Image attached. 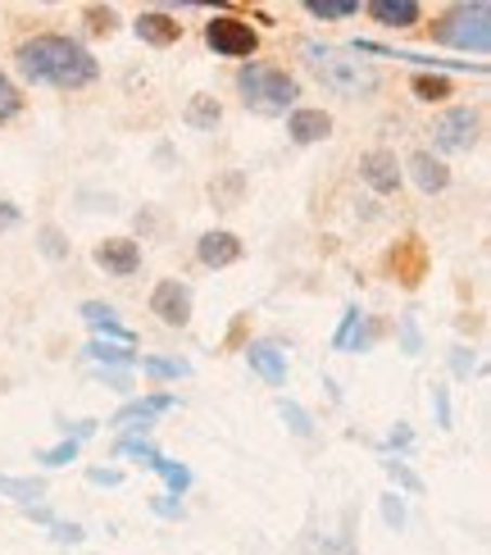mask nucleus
<instances>
[{
	"mask_svg": "<svg viewBox=\"0 0 491 555\" xmlns=\"http://www.w3.org/2000/svg\"><path fill=\"white\" fill-rule=\"evenodd\" d=\"M306 14H310V18H323V23H333V18H356V14H360V0H306Z\"/></svg>",
	"mask_w": 491,
	"mask_h": 555,
	"instance_id": "nucleus-21",
	"label": "nucleus"
},
{
	"mask_svg": "<svg viewBox=\"0 0 491 555\" xmlns=\"http://www.w3.org/2000/svg\"><path fill=\"white\" fill-rule=\"evenodd\" d=\"M246 364H250L269 387H283V383H287V351H283L277 341H250V346H246Z\"/></svg>",
	"mask_w": 491,
	"mask_h": 555,
	"instance_id": "nucleus-12",
	"label": "nucleus"
},
{
	"mask_svg": "<svg viewBox=\"0 0 491 555\" xmlns=\"http://www.w3.org/2000/svg\"><path fill=\"white\" fill-rule=\"evenodd\" d=\"M155 474L164 478V482H169V496H182L186 488H192V469H186V465H173V460H155Z\"/></svg>",
	"mask_w": 491,
	"mask_h": 555,
	"instance_id": "nucleus-25",
	"label": "nucleus"
},
{
	"mask_svg": "<svg viewBox=\"0 0 491 555\" xmlns=\"http://www.w3.org/2000/svg\"><path fill=\"white\" fill-rule=\"evenodd\" d=\"M277 410H283V420L292 424V433H296V437H314V420H310V414L300 410L296 401H277Z\"/></svg>",
	"mask_w": 491,
	"mask_h": 555,
	"instance_id": "nucleus-29",
	"label": "nucleus"
},
{
	"mask_svg": "<svg viewBox=\"0 0 491 555\" xmlns=\"http://www.w3.org/2000/svg\"><path fill=\"white\" fill-rule=\"evenodd\" d=\"M360 323H364V310H360V306H346V314H341V328L333 333V346H337V351H346V346H350V337H356V328H360Z\"/></svg>",
	"mask_w": 491,
	"mask_h": 555,
	"instance_id": "nucleus-30",
	"label": "nucleus"
},
{
	"mask_svg": "<svg viewBox=\"0 0 491 555\" xmlns=\"http://www.w3.org/2000/svg\"><path fill=\"white\" fill-rule=\"evenodd\" d=\"M242 256H246V246H242L237 233H228V228H215V233H205L196 242V260L205 269H228V264H237Z\"/></svg>",
	"mask_w": 491,
	"mask_h": 555,
	"instance_id": "nucleus-10",
	"label": "nucleus"
},
{
	"mask_svg": "<svg viewBox=\"0 0 491 555\" xmlns=\"http://www.w3.org/2000/svg\"><path fill=\"white\" fill-rule=\"evenodd\" d=\"M360 178L369 182V192H378V196L401 192V159H396L391 151H364L360 155Z\"/></svg>",
	"mask_w": 491,
	"mask_h": 555,
	"instance_id": "nucleus-9",
	"label": "nucleus"
},
{
	"mask_svg": "<svg viewBox=\"0 0 491 555\" xmlns=\"http://www.w3.org/2000/svg\"><path fill=\"white\" fill-rule=\"evenodd\" d=\"M37 460H41V465H46V469H60V465H68V460H78V442H74V437H64V442H60V447H51V451H41Z\"/></svg>",
	"mask_w": 491,
	"mask_h": 555,
	"instance_id": "nucleus-32",
	"label": "nucleus"
},
{
	"mask_svg": "<svg viewBox=\"0 0 491 555\" xmlns=\"http://www.w3.org/2000/svg\"><path fill=\"white\" fill-rule=\"evenodd\" d=\"M137 364H142V374H151V378H186L192 374L186 360H164V356H142Z\"/></svg>",
	"mask_w": 491,
	"mask_h": 555,
	"instance_id": "nucleus-23",
	"label": "nucleus"
},
{
	"mask_svg": "<svg viewBox=\"0 0 491 555\" xmlns=\"http://www.w3.org/2000/svg\"><path fill=\"white\" fill-rule=\"evenodd\" d=\"M82 319L91 323V328H96L101 333V341H119V346H132V328H124V323L119 319H114V310L109 306H101V300H87V306H82Z\"/></svg>",
	"mask_w": 491,
	"mask_h": 555,
	"instance_id": "nucleus-17",
	"label": "nucleus"
},
{
	"mask_svg": "<svg viewBox=\"0 0 491 555\" xmlns=\"http://www.w3.org/2000/svg\"><path fill=\"white\" fill-rule=\"evenodd\" d=\"M18 223H23V210H18V205L0 201V228H18Z\"/></svg>",
	"mask_w": 491,
	"mask_h": 555,
	"instance_id": "nucleus-41",
	"label": "nucleus"
},
{
	"mask_svg": "<svg viewBox=\"0 0 491 555\" xmlns=\"http://www.w3.org/2000/svg\"><path fill=\"white\" fill-rule=\"evenodd\" d=\"M242 188H246V178H242V173H228L223 182H209V196H215L219 210H232V205H237V196H242Z\"/></svg>",
	"mask_w": 491,
	"mask_h": 555,
	"instance_id": "nucleus-26",
	"label": "nucleus"
},
{
	"mask_svg": "<svg viewBox=\"0 0 491 555\" xmlns=\"http://www.w3.org/2000/svg\"><path fill=\"white\" fill-rule=\"evenodd\" d=\"M178 405V397H169V391H155V397H142V401H128L119 414H114L109 424H119V428H151V420L155 414H164V410H173Z\"/></svg>",
	"mask_w": 491,
	"mask_h": 555,
	"instance_id": "nucleus-14",
	"label": "nucleus"
},
{
	"mask_svg": "<svg viewBox=\"0 0 491 555\" xmlns=\"http://www.w3.org/2000/svg\"><path fill=\"white\" fill-rule=\"evenodd\" d=\"M87 18H91V33H109V28H114V10H109V5H105V10H101V5H91Z\"/></svg>",
	"mask_w": 491,
	"mask_h": 555,
	"instance_id": "nucleus-39",
	"label": "nucleus"
},
{
	"mask_svg": "<svg viewBox=\"0 0 491 555\" xmlns=\"http://www.w3.org/2000/svg\"><path fill=\"white\" fill-rule=\"evenodd\" d=\"M192 306H196V296L182 278H164V283H155V292H151V314L164 323V328H186V323H192Z\"/></svg>",
	"mask_w": 491,
	"mask_h": 555,
	"instance_id": "nucleus-7",
	"label": "nucleus"
},
{
	"mask_svg": "<svg viewBox=\"0 0 491 555\" xmlns=\"http://www.w3.org/2000/svg\"><path fill=\"white\" fill-rule=\"evenodd\" d=\"M432 405H437V424L451 428V397H447V387H432Z\"/></svg>",
	"mask_w": 491,
	"mask_h": 555,
	"instance_id": "nucleus-38",
	"label": "nucleus"
},
{
	"mask_svg": "<svg viewBox=\"0 0 491 555\" xmlns=\"http://www.w3.org/2000/svg\"><path fill=\"white\" fill-rule=\"evenodd\" d=\"M14 68L23 74V82L55 87V91H82L101 78L96 55L78 37H64V33H37L28 41H18Z\"/></svg>",
	"mask_w": 491,
	"mask_h": 555,
	"instance_id": "nucleus-1",
	"label": "nucleus"
},
{
	"mask_svg": "<svg viewBox=\"0 0 491 555\" xmlns=\"http://www.w3.org/2000/svg\"><path fill=\"white\" fill-rule=\"evenodd\" d=\"M300 55H306L310 74L333 91L341 101H364L378 91V68L369 60H360L350 46H323V41H306L300 46Z\"/></svg>",
	"mask_w": 491,
	"mask_h": 555,
	"instance_id": "nucleus-2",
	"label": "nucleus"
},
{
	"mask_svg": "<svg viewBox=\"0 0 491 555\" xmlns=\"http://www.w3.org/2000/svg\"><path fill=\"white\" fill-rule=\"evenodd\" d=\"M205 46L223 60H246L260 51V33L250 28L246 18H232V14H215L205 23Z\"/></svg>",
	"mask_w": 491,
	"mask_h": 555,
	"instance_id": "nucleus-6",
	"label": "nucleus"
},
{
	"mask_svg": "<svg viewBox=\"0 0 491 555\" xmlns=\"http://www.w3.org/2000/svg\"><path fill=\"white\" fill-rule=\"evenodd\" d=\"M51 538H55L60 546H78V542H82V528H78V524H51Z\"/></svg>",
	"mask_w": 491,
	"mask_h": 555,
	"instance_id": "nucleus-36",
	"label": "nucleus"
},
{
	"mask_svg": "<svg viewBox=\"0 0 491 555\" xmlns=\"http://www.w3.org/2000/svg\"><path fill=\"white\" fill-rule=\"evenodd\" d=\"M119 455H137L146 469H155V460H159V451H155L151 442H142V437H124V442H119Z\"/></svg>",
	"mask_w": 491,
	"mask_h": 555,
	"instance_id": "nucleus-33",
	"label": "nucleus"
},
{
	"mask_svg": "<svg viewBox=\"0 0 491 555\" xmlns=\"http://www.w3.org/2000/svg\"><path fill=\"white\" fill-rule=\"evenodd\" d=\"M0 492L14 496L23 511H28V505H37V496H41V482L37 478H10V474H0Z\"/></svg>",
	"mask_w": 491,
	"mask_h": 555,
	"instance_id": "nucleus-22",
	"label": "nucleus"
},
{
	"mask_svg": "<svg viewBox=\"0 0 491 555\" xmlns=\"http://www.w3.org/2000/svg\"><path fill=\"white\" fill-rule=\"evenodd\" d=\"M432 41L455 46V51L487 55L491 51V5L487 0H474V5H451L432 23Z\"/></svg>",
	"mask_w": 491,
	"mask_h": 555,
	"instance_id": "nucleus-4",
	"label": "nucleus"
},
{
	"mask_svg": "<svg viewBox=\"0 0 491 555\" xmlns=\"http://www.w3.org/2000/svg\"><path fill=\"white\" fill-rule=\"evenodd\" d=\"M87 478L96 482V488H119V482H124L119 469H87Z\"/></svg>",
	"mask_w": 491,
	"mask_h": 555,
	"instance_id": "nucleus-40",
	"label": "nucleus"
},
{
	"mask_svg": "<svg viewBox=\"0 0 491 555\" xmlns=\"http://www.w3.org/2000/svg\"><path fill=\"white\" fill-rule=\"evenodd\" d=\"M91 260H96V269H105L109 278H132L142 269V246L132 237H105L96 250H91Z\"/></svg>",
	"mask_w": 491,
	"mask_h": 555,
	"instance_id": "nucleus-8",
	"label": "nucleus"
},
{
	"mask_svg": "<svg viewBox=\"0 0 491 555\" xmlns=\"http://www.w3.org/2000/svg\"><path fill=\"white\" fill-rule=\"evenodd\" d=\"M391 269L401 273L405 287H414L418 278H424V246H418V237H405L401 246L391 250Z\"/></svg>",
	"mask_w": 491,
	"mask_h": 555,
	"instance_id": "nucleus-18",
	"label": "nucleus"
},
{
	"mask_svg": "<svg viewBox=\"0 0 491 555\" xmlns=\"http://www.w3.org/2000/svg\"><path fill=\"white\" fill-rule=\"evenodd\" d=\"M410 91L424 105H437V101H447L451 96V78L447 74H424V68H418V74L410 78Z\"/></svg>",
	"mask_w": 491,
	"mask_h": 555,
	"instance_id": "nucleus-20",
	"label": "nucleus"
},
{
	"mask_svg": "<svg viewBox=\"0 0 491 555\" xmlns=\"http://www.w3.org/2000/svg\"><path fill=\"white\" fill-rule=\"evenodd\" d=\"M383 469L391 474V482H396V488H405L410 496H418V492H424V478H418V474L405 465V460H383Z\"/></svg>",
	"mask_w": 491,
	"mask_h": 555,
	"instance_id": "nucleus-28",
	"label": "nucleus"
},
{
	"mask_svg": "<svg viewBox=\"0 0 491 555\" xmlns=\"http://www.w3.org/2000/svg\"><path fill=\"white\" fill-rule=\"evenodd\" d=\"M482 137V114L474 105H451L432 119V146L441 155H469Z\"/></svg>",
	"mask_w": 491,
	"mask_h": 555,
	"instance_id": "nucleus-5",
	"label": "nucleus"
},
{
	"mask_svg": "<svg viewBox=\"0 0 491 555\" xmlns=\"http://www.w3.org/2000/svg\"><path fill=\"white\" fill-rule=\"evenodd\" d=\"M383 519H387L391 528H405V501L396 496V492H391V496H383Z\"/></svg>",
	"mask_w": 491,
	"mask_h": 555,
	"instance_id": "nucleus-35",
	"label": "nucleus"
},
{
	"mask_svg": "<svg viewBox=\"0 0 491 555\" xmlns=\"http://www.w3.org/2000/svg\"><path fill=\"white\" fill-rule=\"evenodd\" d=\"M287 137L296 146H314V142H327L333 137V114L327 109H292V119H287Z\"/></svg>",
	"mask_w": 491,
	"mask_h": 555,
	"instance_id": "nucleus-13",
	"label": "nucleus"
},
{
	"mask_svg": "<svg viewBox=\"0 0 491 555\" xmlns=\"http://www.w3.org/2000/svg\"><path fill=\"white\" fill-rule=\"evenodd\" d=\"M37 250H41L46 260H68V242H64V233H60L55 223H46L41 233H37Z\"/></svg>",
	"mask_w": 491,
	"mask_h": 555,
	"instance_id": "nucleus-27",
	"label": "nucleus"
},
{
	"mask_svg": "<svg viewBox=\"0 0 491 555\" xmlns=\"http://www.w3.org/2000/svg\"><path fill=\"white\" fill-rule=\"evenodd\" d=\"M401 346H405V356H418V351H424V337H418L414 314H405V319H401Z\"/></svg>",
	"mask_w": 491,
	"mask_h": 555,
	"instance_id": "nucleus-34",
	"label": "nucleus"
},
{
	"mask_svg": "<svg viewBox=\"0 0 491 555\" xmlns=\"http://www.w3.org/2000/svg\"><path fill=\"white\" fill-rule=\"evenodd\" d=\"M87 356L96 360V364H137V356L128 351V346H119V341H101V337L87 346Z\"/></svg>",
	"mask_w": 491,
	"mask_h": 555,
	"instance_id": "nucleus-24",
	"label": "nucleus"
},
{
	"mask_svg": "<svg viewBox=\"0 0 491 555\" xmlns=\"http://www.w3.org/2000/svg\"><path fill=\"white\" fill-rule=\"evenodd\" d=\"M451 364H455V374H469V369H474V356H464V351H455V360H451Z\"/></svg>",
	"mask_w": 491,
	"mask_h": 555,
	"instance_id": "nucleus-42",
	"label": "nucleus"
},
{
	"mask_svg": "<svg viewBox=\"0 0 491 555\" xmlns=\"http://www.w3.org/2000/svg\"><path fill=\"white\" fill-rule=\"evenodd\" d=\"M182 119H186V128H192V132H215L223 124V105L215 96H192V101H186Z\"/></svg>",
	"mask_w": 491,
	"mask_h": 555,
	"instance_id": "nucleus-19",
	"label": "nucleus"
},
{
	"mask_svg": "<svg viewBox=\"0 0 491 555\" xmlns=\"http://www.w3.org/2000/svg\"><path fill=\"white\" fill-rule=\"evenodd\" d=\"M151 511L164 515V519H182V501H178V496H155V501H151Z\"/></svg>",
	"mask_w": 491,
	"mask_h": 555,
	"instance_id": "nucleus-37",
	"label": "nucleus"
},
{
	"mask_svg": "<svg viewBox=\"0 0 491 555\" xmlns=\"http://www.w3.org/2000/svg\"><path fill=\"white\" fill-rule=\"evenodd\" d=\"M132 28H137V37H142L146 46H173V41H182V23L173 14H164V10H142Z\"/></svg>",
	"mask_w": 491,
	"mask_h": 555,
	"instance_id": "nucleus-15",
	"label": "nucleus"
},
{
	"mask_svg": "<svg viewBox=\"0 0 491 555\" xmlns=\"http://www.w3.org/2000/svg\"><path fill=\"white\" fill-rule=\"evenodd\" d=\"M237 91H242V105H246L250 114L277 119V114L296 109L300 82L287 74V68H273V64H255V60H246V64L237 68Z\"/></svg>",
	"mask_w": 491,
	"mask_h": 555,
	"instance_id": "nucleus-3",
	"label": "nucleus"
},
{
	"mask_svg": "<svg viewBox=\"0 0 491 555\" xmlns=\"http://www.w3.org/2000/svg\"><path fill=\"white\" fill-rule=\"evenodd\" d=\"M369 18H378L383 28H414V23L424 18V5H418V0H373Z\"/></svg>",
	"mask_w": 491,
	"mask_h": 555,
	"instance_id": "nucleus-16",
	"label": "nucleus"
},
{
	"mask_svg": "<svg viewBox=\"0 0 491 555\" xmlns=\"http://www.w3.org/2000/svg\"><path fill=\"white\" fill-rule=\"evenodd\" d=\"M18 109H23V96H18V87H14V82H10L5 74H0V124H10Z\"/></svg>",
	"mask_w": 491,
	"mask_h": 555,
	"instance_id": "nucleus-31",
	"label": "nucleus"
},
{
	"mask_svg": "<svg viewBox=\"0 0 491 555\" xmlns=\"http://www.w3.org/2000/svg\"><path fill=\"white\" fill-rule=\"evenodd\" d=\"M405 169H410L414 188L424 192V196H437V192H447V188H451V169H447V159H437L432 151H414Z\"/></svg>",
	"mask_w": 491,
	"mask_h": 555,
	"instance_id": "nucleus-11",
	"label": "nucleus"
}]
</instances>
